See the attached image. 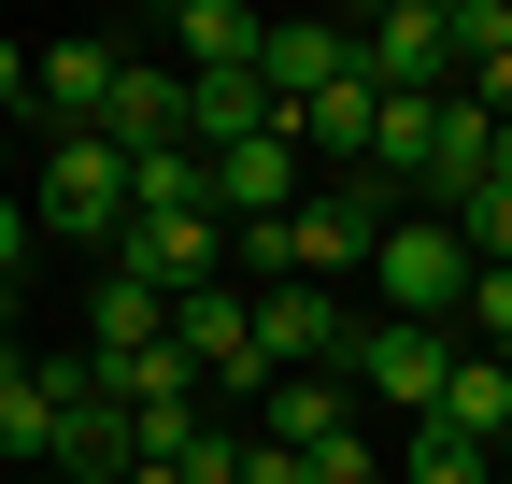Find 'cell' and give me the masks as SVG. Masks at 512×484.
Returning <instances> with one entry per match:
<instances>
[{
	"label": "cell",
	"mask_w": 512,
	"mask_h": 484,
	"mask_svg": "<svg viewBox=\"0 0 512 484\" xmlns=\"http://www.w3.org/2000/svg\"><path fill=\"white\" fill-rule=\"evenodd\" d=\"M29 228H43V242H86V257H114V242H128V157H114L100 129H57V143L29 157Z\"/></svg>",
	"instance_id": "6da1fadb"
},
{
	"label": "cell",
	"mask_w": 512,
	"mask_h": 484,
	"mask_svg": "<svg viewBox=\"0 0 512 484\" xmlns=\"http://www.w3.org/2000/svg\"><path fill=\"white\" fill-rule=\"evenodd\" d=\"M370 314H399V328H456L470 314V242L441 228V214H399L370 242Z\"/></svg>",
	"instance_id": "7a4b0ae2"
},
{
	"label": "cell",
	"mask_w": 512,
	"mask_h": 484,
	"mask_svg": "<svg viewBox=\"0 0 512 484\" xmlns=\"http://www.w3.org/2000/svg\"><path fill=\"white\" fill-rule=\"evenodd\" d=\"M384 228H399V200H384L370 171H328V186L285 214V285H342V271H370Z\"/></svg>",
	"instance_id": "3957f363"
},
{
	"label": "cell",
	"mask_w": 512,
	"mask_h": 484,
	"mask_svg": "<svg viewBox=\"0 0 512 484\" xmlns=\"http://www.w3.org/2000/svg\"><path fill=\"white\" fill-rule=\"evenodd\" d=\"M441 371H456V328H399V314H356V342H342V385H356L370 413H413V428H427Z\"/></svg>",
	"instance_id": "277c9868"
},
{
	"label": "cell",
	"mask_w": 512,
	"mask_h": 484,
	"mask_svg": "<svg viewBox=\"0 0 512 484\" xmlns=\"http://www.w3.org/2000/svg\"><path fill=\"white\" fill-rule=\"evenodd\" d=\"M242 314H256V371H271V385H299V371H342V342H356L342 285H242Z\"/></svg>",
	"instance_id": "5b68a950"
},
{
	"label": "cell",
	"mask_w": 512,
	"mask_h": 484,
	"mask_svg": "<svg viewBox=\"0 0 512 484\" xmlns=\"http://www.w3.org/2000/svg\"><path fill=\"white\" fill-rule=\"evenodd\" d=\"M356 72L399 86V100H441L456 86V0H384V15L356 29Z\"/></svg>",
	"instance_id": "8992f818"
},
{
	"label": "cell",
	"mask_w": 512,
	"mask_h": 484,
	"mask_svg": "<svg viewBox=\"0 0 512 484\" xmlns=\"http://www.w3.org/2000/svg\"><path fill=\"white\" fill-rule=\"evenodd\" d=\"M299 200H313L299 129H256V143H228V157H214V228H271V214H299Z\"/></svg>",
	"instance_id": "52a82bcc"
},
{
	"label": "cell",
	"mask_w": 512,
	"mask_h": 484,
	"mask_svg": "<svg viewBox=\"0 0 512 484\" xmlns=\"http://www.w3.org/2000/svg\"><path fill=\"white\" fill-rule=\"evenodd\" d=\"M114 271H143L157 299H200V285H228V228L214 214H128Z\"/></svg>",
	"instance_id": "ba28073f"
},
{
	"label": "cell",
	"mask_w": 512,
	"mask_h": 484,
	"mask_svg": "<svg viewBox=\"0 0 512 484\" xmlns=\"http://www.w3.org/2000/svg\"><path fill=\"white\" fill-rule=\"evenodd\" d=\"M171 356H185V371H200V385H271V371H256V314H242V285H200V299H171Z\"/></svg>",
	"instance_id": "9c48e42d"
},
{
	"label": "cell",
	"mask_w": 512,
	"mask_h": 484,
	"mask_svg": "<svg viewBox=\"0 0 512 484\" xmlns=\"http://www.w3.org/2000/svg\"><path fill=\"white\" fill-rule=\"evenodd\" d=\"M128 399L100 385V356H57V470H128Z\"/></svg>",
	"instance_id": "30bf717a"
},
{
	"label": "cell",
	"mask_w": 512,
	"mask_h": 484,
	"mask_svg": "<svg viewBox=\"0 0 512 484\" xmlns=\"http://www.w3.org/2000/svg\"><path fill=\"white\" fill-rule=\"evenodd\" d=\"M342 72H356V29H328V15H271V43H256V86H271L285 114H299V100H328Z\"/></svg>",
	"instance_id": "8fae6325"
},
{
	"label": "cell",
	"mask_w": 512,
	"mask_h": 484,
	"mask_svg": "<svg viewBox=\"0 0 512 484\" xmlns=\"http://www.w3.org/2000/svg\"><path fill=\"white\" fill-rule=\"evenodd\" d=\"M143 43H171V72H256L271 15H242V0H171V15H157Z\"/></svg>",
	"instance_id": "7c38bea8"
},
{
	"label": "cell",
	"mask_w": 512,
	"mask_h": 484,
	"mask_svg": "<svg viewBox=\"0 0 512 484\" xmlns=\"http://www.w3.org/2000/svg\"><path fill=\"white\" fill-rule=\"evenodd\" d=\"M114 72H128V57H114L100 29H86V43H43V72H29V114H43V143H57V129H100Z\"/></svg>",
	"instance_id": "4fadbf2b"
},
{
	"label": "cell",
	"mask_w": 512,
	"mask_h": 484,
	"mask_svg": "<svg viewBox=\"0 0 512 484\" xmlns=\"http://www.w3.org/2000/svg\"><path fill=\"white\" fill-rule=\"evenodd\" d=\"M100 143H114V157H157V143H185V72H171V57H128V72H114V100H100Z\"/></svg>",
	"instance_id": "5bb4252c"
},
{
	"label": "cell",
	"mask_w": 512,
	"mask_h": 484,
	"mask_svg": "<svg viewBox=\"0 0 512 484\" xmlns=\"http://www.w3.org/2000/svg\"><path fill=\"white\" fill-rule=\"evenodd\" d=\"M342 428H356V385H342V371H299V385H256V428H242V442L313 456V442H342Z\"/></svg>",
	"instance_id": "9a60e30c"
},
{
	"label": "cell",
	"mask_w": 512,
	"mask_h": 484,
	"mask_svg": "<svg viewBox=\"0 0 512 484\" xmlns=\"http://www.w3.org/2000/svg\"><path fill=\"white\" fill-rule=\"evenodd\" d=\"M427 428H441V442H470V456H498V428H512V356H470V342H456V371H441Z\"/></svg>",
	"instance_id": "2e32d148"
},
{
	"label": "cell",
	"mask_w": 512,
	"mask_h": 484,
	"mask_svg": "<svg viewBox=\"0 0 512 484\" xmlns=\"http://www.w3.org/2000/svg\"><path fill=\"white\" fill-rule=\"evenodd\" d=\"M157 342H171V299H157L143 271H100V285H86V356L128 371V356H157Z\"/></svg>",
	"instance_id": "e0dca14e"
},
{
	"label": "cell",
	"mask_w": 512,
	"mask_h": 484,
	"mask_svg": "<svg viewBox=\"0 0 512 484\" xmlns=\"http://www.w3.org/2000/svg\"><path fill=\"white\" fill-rule=\"evenodd\" d=\"M256 129H285V100L256 86V72H185V143H200V157H228Z\"/></svg>",
	"instance_id": "ac0fdd59"
},
{
	"label": "cell",
	"mask_w": 512,
	"mask_h": 484,
	"mask_svg": "<svg viewBox=\"0 0 512 484\" xmlns=\"http://www.w3.org/2000/svg\"><path fill=\"white\" fill-rule=\"evenodd\" d=\"M370 114H384V86H370V72H342L328 100H299L285 129H299V157H313V171H370Z\"/></svg>",
	"instance_id": "d6986e66"
},
{
	"label": "cell",
	"mask_w": 512,
	"mask_h": 484,
	"mask_svg": "<svg viewBox=\"0 0 512 484\" xmlns=\"http://www.w3.org/2000/svg\"><path fill=\"white\" fill-rule=\"evenodd\" d=\"M0 456L57 470V356H0Z\"/></svg>",
	"instance_id": "ffe728a7"
},
{
	"label": "cell",
	"mask_w": 512,
	"mask_h": 484,
	"mask_svg": "<svg viewBox=\"0 0 512 484\" xmlns=\"http://www.w3.org/2000/svg\"><path fill=\"white\" fill-rule=\"evenodd\" d=\"M441 228L470 242V271H512V186H470V200L441 214Z\"/></svg>",
	"instance_id": "44dd1931"
},
{
	"label": "cell",
	"mask_w": 512,
	"mask_h": 484,
	"mask_svg": "<svg viewBox=\"0 0 512 484\" xmlns=\"http://www.w3.org/2000/svg\"><path fill=\"white\" fill-rule=\"evenodd\" d=\"M399 484H498V456H470V442L413 428V442H399Z\"/></svg>",
	"instance_id": "7402d4cb"
},
{
	"label": "cell",
	"mask_w": 512,
	"mask_h": 484,
	"mask_svg": "<svg viewBox=\"0 0 512 484\" xmlns=\"http://www.w3.org/2000/svg\"><path fill=\"white\" fill-rule=\"evenodd\" d=\"M470 356H512V271H470V314H456Z\"/></svg>",
	"instance_id": "603a6c76"
},
{
	"label": "cell",
	"mask_w": 512,
	"mask_h": 484,
	"mask_svg": "<svg viewBox=\"0 0 512 484\" xmlns=\"http://www.w3.org/2000/svg\"><path fill=\"white\" fill-rule=\"evenodd\" d=\"M456 100H484L498 129H512V43H470V57H456Z\"/></svg>",
	"instance_id": "cb8c5ba5"
},
{
	"label": "cell",
	"mask_w": 512,
	"mask_h": 484,
	"mask_svg": "<svg viewBox=\"0 0 512 484\" xmlns=\"http://www.w3.org/2000/svg\"><path fill=\"white\" fill-rule=\"evenodd\" d=\"M299 470H313V484H384V456H370V428H342V442H313Z\"/></svg>",
	"instance_id": "d4e9b609"
},
{
	"label": "cell",
	"mask_w": 512,
	"mask_h": 484,
	"mask_svg": "<svg viewBox=\"0 0 512 484\" xmlns=\"http://www.w3.org/2000/svg\"><path fill=\"white\" fill-rule=\"evenodd\" d=\"M29 72H43V57H29L15 29H0V114H15V129H29Z\"/></svg>",
	"instance_id": "484cf974"
},
{
	"label": "cell",
	"mask_w": 512,
	"mask_h": 484,
	"mask_svg": "<svg viewBox=\"0 0 512 484\" xmlns=\"http://www.w3.org/2000/svg\"><path fill=\"white\" fill-rule=\"evenodd\" d=\"M15 257H29V200L0 186V285H15Z\"/></svg>",
	"instance_id": "4316f807"
},
{
	"label": "cell",
	"mask_w": 512,
	"mask_h": 484,
	"mask_svg": "<svg viewBox=\"0 0 512 484\" xmlns=\"http://www.w3.org/2000/svg\"><path fill=\"white\" fill-rule=\"evenodd\" d=\"M242 484H313L299 456H271V442H242Z\"/></svg>",
	"instance_id": "83f0119b"
},
{
	"label": "cell",
	"mask_w": 512,
	"mask_h": 484,
	"mask_svg": "<svg viewBox=\"0 0 512 484\" xmlns=\"http://www.w3.org/2000/svg\"><path fill=\"white\" fill-rule=\"evenodd\" d=\"M15 157H43V143H29V129H15V114H0V186H15Z\"/></svg>",
	"instance_id": "f1b7e54d"
},
{
	"label": "cell",
	"mask_w": 512,
	"mask_h": 484,
	"mask_svg": "<svg viewBox=\"0 0 512 484\" xmlns=\"http://www.w3.org/2000/svg\"><path fill=\"white\" fill-rule=\"evenodd\" d=\"M114 484H185V470H157V456H128V470H114Z\"/></svg>",
	"instance_id": "f546056e"
},
{
	"label": "cell",
	"mask_w": 512,
	"mask_h": 484,
	"mask_svg": "<svg viewBox=\"0 0 512 484\" xmlns=\"http://www.w3.org/2000/svg\"><path fill=\"white\" fill-rule=\"evenodd\" d=\"M0 356H15V285H0Z\"/></svg>",
	"instance_id": "4dcf8cb0"
},
{
	"label": "cell",
	"mask_w": 512,
	"mask_h": 484,
	"mask_svg": "<svg viewBox=\"0 0 512 484\" xmlns=\"http://www.w3.org/2000/svg\"><path fill=\"white\" fill-rule=\"evenodd\" d=\"M498 470H512V428H498Z\"/></svg>",
	"instance_id": "1f68e13d"
},
{
	"label": "cell",
	"mask_w": 512,
	"mask_h": 484,
	"mask_svg": "<svg viewBox=\"0 0 512 484\" xmlns=\"http://www.w3.org/2000/svg\"><path fill=\"white\" fill-rule=\"evenodd\" d=\"M498 484H512V470H498Z\"/></svg>",
	"instance_id": "d6a6232c"
}]
</instances>
